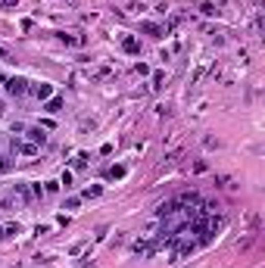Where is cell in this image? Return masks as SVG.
Listing matches in <instances>:
<instances>
[{
  "instance_id": "30bf717a",
  "label": "cell",
  "mask_w": 265,
  "mask_h": 268,
  "mask_svg": "<svg viewBox=\"0 0 265 268\" xmlns=\"http://www.w3.org/2000/svg\"><path fill=\"white\" fill-rule=\"evenodd\" d=\"M0 172H4V175L13 172V159H10V156H0Z\"/></svg>"
},
{
  "instance_id": "5b68a950",
  "label": "cell",
  "mask_w": 265,
  "mask_h": 268,
  "mask_svg": "<svg viewBox=\"0 0 265 268\" xmlns=\"http://www.w3.org/2000/svg\"><path fill=\"white\" fill-rule=\"evenodd\" d=\"M103 194V187L100 184H91V187H85V194H81V200H97Z\"/></svg>"
},
{
  "instance_id": "277c9868",
  "label": "cell",
  "mask_w": 265,
  "mask_h": 268,
  "mask_svg": "<svg viewBox=\"0 0 265 268\" xmlns=\"http://www.w3.org/2000/svg\"><path fill=\"white\" fill-rule=\"evenodd\" d=\"M63 109V97H50V100H44V112H50V116H56V112Z\"/></svg>"
},
{
  "instance_id": "6da1fadb",
  "label": "cell",
  "mask_w": 265,
  "mask_h": 268,
  "mask_svg": "<svg viewBox=\"0 0 265 268\" xmlns=\"http://www.w3.org/2000/svg\"><path fill=\"white\" fill-rule=\"evenodd\" d=\"M28 85H31V81H28V78H22V75H10V78L4 81V91H7L13 100H19V97H25V94H28Z\"/></svg>"
},
{
  "instance_id": "9c48e42d",
  "label": "cell",
  "mask_w": 265,
  "mask_h": 268,
  "mask_svg": "<svg viewBox=\"0 0 265 268\" xmlns=\"http://www.w3.org/2000/svg\"><path fill=\"white\" fill-rule=\"evenodd\" d=\"M78 206H81V197H69V200L63 203V209H69V212H72V209H78Z\"/></svg>"
},
{
  "instance_id": "9a60e30c",
  "label": "cell",
  "mask_w": 265,
  "mask_h": 268,
  "mask_svg": "<svg viewBox=\"0 0 265 268\" xmlns=\"http://www.w3.org/2000/svg\"><path fill=\"white\" fill-rule=\"evenodd\" d=\"M59 184H63V187H72V172H63V175H59Z\"/></svg>"
},
{
  "instance_id": "52a82bcc",
  "label": "cell",
  "mask_w": 265,
  "mask_h": 268,
  "mask_svg": "<svg viewBox=\"0 0 265 268\" xmlns=\"http://www.w3.org/2000/svg\"><path fill=\"white\" fill-rule=\"evenodd\" d=\"M122 50L125 53H137V41L134 37H122Z\"/></svg>"
},
{
  "instance_id": "ba28073f",
  "label": "cell",
  "mask_w": 265,
  "mask_h": 268,
  "mask_svg": "<svg viewBox=\"0 0 265 268\" xmlns=\"http://www.w3.org/2000/svg\"><path fill=\"white\" fill-rule=\"evenodd\" d=\"M13 147H16V150H22L25 156H34V153H37V147H34V143H13Z\"/></svg>"
},
{
  "instance_id": "2e32d148",
  "label": "cell",
  "mask_w": 265,
  "mask_h": 268,
  "mask_svg": "<svg viewBox=\"0 0 265 268\" xmlns=\"http://www.w3.org/2000/svg\"><path fill=\"white\" fill-rule=\"evenodd\" d=\"M0 7H16V0H0Z\"/></svg>"
},
{
  "instance_id": "e0dca14e",
  "label": "cell",
  "mask_w": 265,
  "mask_h": 268,
  "mask_svg": "<svg viewBox=\"0 0 265 268\" xmlns=\"http://www.w3.org/2000/svg\"><path fill=\"white\" fill-rule=\"evenodd\" d=\"M4 81H7V75H0V88H4Z\"/></svg>"
},
{
  "instance_id": "3957f363",
  "label": "cell",
  "mask_w": 265,
  "mask_h": 268,
  "mask_svg": "<svg viewBox=\"0 0 265 268\" xmlns=\"http://www.w3.org/2000/svg\"><path fill=\"white\" fill-rule=\"evenodd\" d=\"M25 134H28V140L34 147H44L47 143V128L44 125H31V128H25Z\"/></svg>"
},
{
  "instance_id": "8992f818",
  "label": "cell",
  "mask_w": 265,
  "mask_h": 268,
  "mask_svg": "<svg viewBox=\"0 0 265 268\" xmlns=\"http://www.w3.org/2000/svg\"><path fill=\"white\" fill-rule=\"evenodd\" d=\"M16 194L22 197V203H28V206L34 203V197H31V190H28V184H16Z\"/></svg>"
},
{
  "instance_id": "7a4b0ae2",
  "label": "cell",
  "mask_w": 265,
  "mask_h": 268,
  "mask_svg": "<svg viewBox=\"0 0 265 268\" xmlns=\"http://www.w3.org/2000/svg\"><path fill=\"white\" fill-rule=\"evenodd\" d=\"M28 94H34V100H50L53 97V85L50 81H37V85H28Z\"/></svg>"
},
{
  "instance_id": "ac0fdd59",
  "label": "cell",
  "mask_w": 265,
  "mask_h": 268,
  "mask_svg": "<svg viewBox=\"0 0 265 268\" xmlns=\"http://www.w3.org/2000/svg\"><path fill=\"white\" fill-rule=\"evenodd\" d=\"M4 237H7V231H4V228H0V240H4Z\"/></svg>"
},
{
  "instance_id": "5bb4252c",
  "label": "cell",
  "mask_w": 265,
  "mask_h": 268,
  "mask_svg": "<svg viewBox=\"0 0 265 268\" xmlns=\"http://www.w3.org/2000/svg\"><path fill=\"white\" fill-rule=\"evenodd\" d=\"M4 231H7V237H16V234L22 231V228H19V224H7V228H4Z\"/></svg>"
},
{
  "instance_id": "7c38bea8",
  "label": "cell",
  "mask_w": 265,
  "mask_h": 268,
  "mask_svg": "<svg viewBox=\"0 0 265 268\" xmlns=\"http://www.w3.org/2000/svg\"><path fill=\"white\" fill-rule=\"evenodd\" d=\"M109 178H112V181H116V178H125V169H122V166H112V169H109Z\"/></svg>"
},
{
  "instance_id": "4fadbf2b",
  "label": "cell",
  "mask_w": 265,
  "mask_h": 268,
  "mask_svg": "<svg viewBox=\"0 0 265 268\" xmlns=\"http://www.w3.org/2000/svg\"><path fill=\"white\" fill-rule=\"evenodd\" d=\"M56 190H59V181H47V187H44V197H47V194H56Z\"/></svg>"
},
{
  "instance_id": "8fae6325",
  "label": "cell",
  "mask_w": 265,
  "mask_h": 268,
  "mask_svg": "<svg viewBox=\"0 0 265 268\" xmlns=\"http://www.w3.org/2000/svg\"><path fill=\"white\" fill-rule=\"evenodd\" d=\"M88 159H91L88 153H78V156H75V169H85V166H88Z\"/></svg>"
}]
</instances>
